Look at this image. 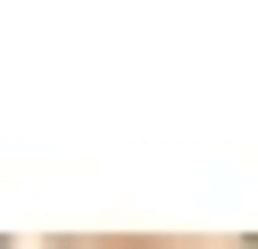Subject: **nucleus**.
<instances>
[{
	"instance_id": "f257e3e1",
	"label": "nucleus",
	"mask_w": 258,
	"mask_h": 249,
	"mask_svg": "<svg viewBox=\"0 0 258 249\" xmlns=\"http://www.w3.org/2000/svg\"><path fill=\"white\" fill-rule=\"evenodd\" d=\"M0 249H9V241H0Z\"/></svg>"
}]
</instances>
